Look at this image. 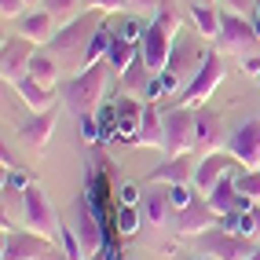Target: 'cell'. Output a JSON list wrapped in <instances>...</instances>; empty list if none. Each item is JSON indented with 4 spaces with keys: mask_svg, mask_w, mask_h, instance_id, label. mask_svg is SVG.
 Segmentation results:
<instances>
[{
    "mask_svg": "<svg viewBox=\"0 0 260 260\" xmlns=\"http://www.w3.org/2000/svg\"><path fill=\"white\" fill-rule=\"evenodd\" d=\"M256 84H260V74H256Z\"/></svg>",
    "mask_w": 260,
    "mask_h": 260,
    "instance_id": "cell-49",
    "label": "cell"
},
{
    "mask_svg": "<svg viewBox=\"0 0 260 260\" xmlns=\"http://www.w3.org/2000/svg\"><path fill=\"white\" fill-rule=\"evenodd\" d=\"M84 8H99V11H125L128 0H84Z\"/></svg>",
    "mask_w": 260,
    "mask_h": 260,
    "instance_id": "cell-39",
    "label": "cell"
},
{
    "mask_svg": "<svg viewBox=\"0 0 260 260\" xmlns=\"http://www.w3.org/2000/svg\"><path fill=\"white\" fill-rule=\"evenodd\" d=\"M223 143H228V132H223L220 114L202 107L198 117H194V147H202L205 154H209V150H220Z\"/></svg>",
    "mask_w": 260,
    "mask_h": 260,
    "instance_id": "cell-18",
    "label": "cell"
},
{
    "mask_svg": "<svg viewBox=\"0 0 260 260\" xmlns=\"http://www.w3.org/2000/svg\"><path fill=\"white\" fill-rule=\"evenodd\" d=\"M132 147H165V125H161V114L154 103H147L143 121H140V132H136Z\"/></svg>",
    "mask_w": 260,
    "mask_h": 260,
    "instance_id": "cell-22",
    "label": "cell"
},
{
    "mask_svg": "<svg viewBox=\"0 0 260 260\" xmlns=\"http://www.w3.org/2000/svg\"><path fill=\"white\" fill-rule=\"evenodd\" d=\"M260 44V33L253 26L249 15H238V11H228L220 8V33H216V48L223 51H235V55H253V48Z\"/></svg>",
    "mask_w": 260,
    "mask_h": 260,
    "instance_id": "cell-5",
    "label": "cell"
},
{
    "mask_svg": "<svg viewBox=\"0 0 260 260\" xmlns=\"http://www.w3.org/2000/svg\"><path fill=\"white\" fill-rule=\"evenodd\" d=\"M136 51H140V41H128L125 33H117V37H114V44H110V51H107V62H110V70H114L117 77L125 74V66L132 62Z\"/></svg>",
    "mask_w": 260,
    "mask_h": 260,
    "instance_id": "cell-28",
    "label": "cell"
},
{
    "mask_svg": "<svg viewBox=\"0 0 260 260\" xmlns=\"http://www.w3.org/2000/svg\"><path fill=\"white\" fill-rule=\"evenodd\" d=\"M205 198H209V205L216 209V216H223V213H238V209H242V194H238V183H235L231 172H228V176H223Z\"/></svg>",
    "mask_w": 260,
    "mask_h": 260,
    "instance_id": "cell-23",
    "label": "cell"
},
{
    "mask_svg": "<svg viewBox=\"0 0 260 260\" xmlns=\"http://www.w3.org/2000/svg\"><path fill=\"white\" fill-rule=\"evenodd\" d=\"M37 41L22 37V33H15V37H4V44H0V74H4V81H19L29 74V59H33V48Z\"/></svg>",
    "mask_w": 260,
    "mask_h": 260,
    "instance_id": "cell-12",
    "label": "cell"
},
{
    "mask_svg": "<svg viewBox=\"0 0 260 260\" xmlns=\"http://www.w3.org/2000/svg\"><path fill=\"white\" fill-rule=\"evenodd\" d=\"M202 4H209V0H202Z\"/></svg>",
    "mask_w": 260,
    "mask_h": 260,
    "instance_id": "cell-50",
    "label": "cell"
},
{
    "mask_svg": "<svg viewBox=\"0 0 260 260\" xmlns=\"http://www.w3.org/2000/svg\"><path fill=\"white\" fill-rule=\"evenodd\" d=\"M249 260H260V246H256V253H253V256H249Z\"/></svg>",
    "mask_w": 260,
    "mask_h": 260,
    "instance_id": "cell-47",
    "label": "cell"
},
{
    "mask_svg": "<svg viewBox=\"0 0 260 260\" xmlns=\"http://www.w3.org/2000/svg\"><path fill=\"white\" fill-rule=\"evenodd\" d=\"M15 92L22 95V103L33 110V114H41V110H51V103H55V92H51V84H41V81H33L29 74L15 81Z\"/></svg>",
    "mask_w": 260,
    "mask_h": 260,
    "instance_id": "cell-20",
    "label": "cell"
},
{
    "mask_svg": "<svg viewBox=\"0 0 260 260\" xmlns=\"http://www.w3.org/2000/svg\"><path fill=\"white\" fill-rule=\"evenodd\" d=\"M59 74V62H55V51H33L29 59V77L41 81V84H51Z\"/></svg>",
    "mask_w": 260,
    "mask_h": 260,
    "instance_id": "cell-29",
    "label": "cell"
},
{
    "mask_svg": "<svg viewBox=\"0 0 260 260\" xmlns=\"http://www.w3.org/2000/svg\"><path fill=\"white\" fill-rule=\"evenodd\" d=\"M220 8H228V11H238V15H253L256 11V0H216Z\"/></svg>",
    "mask_w": 260,
    "mask_h": 260,
    "instance_id": "cell-37",
    "label": "cell"
},
{
    "mask_svg": "<svg viewBox=\"0 0 260 260\" xmlns=\"http://www.w3.org/2000/svg\"><path fill=\"white\" fill-rule=\"evenodd\" d=\"M84 260H107V253H88Z\"/></svg>",
    "mask_w": 260,
    "mask_h": 260,
    "instance_id": "cell-44",
    "label": "cell"
},
{
    "mask_svg": "<svg viewBox=\"0 0 260 260\" xmlns=\"http://www.w3.org/2000/svg\"><path fill=\"white\" fill-rule=\"evenodd\" d=\"M220 81H223V59H220V51L209 48V51H205V62L198 66V74L187 81V88H180V103H183V107H194V103L209 99Z\"/></svg>",
    "mask_w": 260,
    "mask_h": 260,
    "instance_id": "cell-7",
    "label": "cell"
},
{
    "mask_svg": "<svg viewBox=\"0 0 260 260\" xmlns=\"http://www.w3.org/2000/svg\"><path fill=\"white\" fill-rule=\"evenodd\" d=\"M26 4H29V8H41V4H44V0H26Z\"/></svg>",
    "mask_w": 260,
    "mask_h": 260,
    "instance_id": "cell-46",
    "label": "cell"
},
{
    "mask_svg": "<svg viewBox=\"0 0 260 260\" xmlns=\"http://www.w3.org/2000/svg\"><path fill=\"white\" fill-rule=\"evenodd\" d=\"M128 8H132L136 15H150V11L161 8V0H128Z\"/></svg>",
    "mask_w": 260,
    "mask_h": 260,
    "instance_id": "cell-41",
    "label": "cell"
},
{
    "mask_svg": "<svg viewBox=\"0 0 260 260\" xmlns=\"http://www.w3.org/2000/svg\"><path fill=\"white\" fill-rule=\"evenodd\" d=\"M15 26H19L22 37L37 41V44H48L51 37H55V15H51L48 8H29L22 19H15Z\"/></svg>",
    "mask_w": 260,
    "mask_h": 260,
    "instance_id": "cell-19",
    "label": "cell"
},
{
    "mask_svg": "<svg viewBox=\"0 0 260 260\" xmlns=\"http://www.w3.org/2000/svg\"><path fill=\"white\" fill-rule=\"evenodd\" d=\"M51 128H55V107H51V110H41L33 121H26L19 132H22V140H26L29 147L41 150V147H48V140H51Z\"/></svg>",
    "mask_w": 260,
    "mask_h": 260,
    "instance_id": "cell-24",
    "label": "cell"
},
{
    "mask_svg": "<svg viewBox=\"0 0 260 260\" xmlns=\"http://www.w3.org/2000/svg\"><path fill=\"white\" fill-rule=\"evenodd\" d=\"M194 198V190H190L187 183H176V187H169V202H172V213L176 209H183V205Z\"/></svg>",
    "mask_w": 260,
    "mask_h": 260,
    "instance_id": "cell-35",
    "label": "cell"
},
{
    "mask_svg": "<svg viewBox=\"0 0 260 260\" xmlns=\"http://www.w3.org/2000/svg\"><path fill=\"white\" fill-rule=\"evenodd\" d=\"M103 253H107V260H128L125 253H121V249H114V246H107V249H103Z\"/></svg>",
    "mask_w": 260,
    "mask_h": 260,
    "instance_id": "cell-43",
    "label": "cell"
},
{
    "mask_svg": "<svg viewBox=\"0 0 260 260\" xmlns=\"http://www.w3.org/2000/svg\"><path fill=\"white\" fill-rule=\"evenodd\" d=\"M235 183H238V190H242L246 198L260 202V169H242V172H235Z\"/></svg>",
    "mask_w": 260,
    "mask_h": 260,
    "instance_id": "cell-31",
    "label": "cell"
},
{
    "mask_svg": "<svg viewBox=\"0 0 260 260\" xmlns=\"http://www.w3.org/2000/svg\"><path fill=\"white\" fill-rule=\"evenodd\" d=\"M140 194H136V183H121L117 187V205H136Z\"/></svg>",
    "mask_w": 260,
    "mask_h": 260,
    "instance_id": "cell-40",
    "label": "cell"
},
{
    "mask_svg": "<svg viewBox=\"0 0 260 260\" xmlns=\"http://www.w3.org/2000/svg\"><path fill=\"white\" fill-rule=\"evenodd\" d=\"M99 26H103V11L99 8H88V11L74 15L62 29H55V37L48 41V48L55 51V55H62V51H70V48H84Z\"/></svg>",
    "mask_w": 260,
    "mask_h": 260,
    "instance_id": "cell-6",
    "label": "cell"
},
{
    "mask_svg": "<svg viewBox=\"0 0 260 260\" xmlns=\"http://www.w3.org/2000/svg\"><path fill=\"white\" fill-rule=\"evenodd\" d=\"M154 190L143 194V220L161 228V223L172 216V202H169V183H150Z\"/></svg>",
    "mask_w": 260,
    "mask_h": 260,
    "instance_id": "cell-21",
    "label": "cell"
},
{
    "mask_svg": "<svg viewBox=\"0 0 260 260\" xmlns=\"http://www.w3.org/2000/svg\"><path fill=\"white\" fill-rule=\"evenodd\" d=\"M194 249L202 256H213V260H249L256 253L249 235H235L228 228H220V223H213L209 231L194 235Z\"/></svg>",
    "mask_w": 260,
    "mask_h": 260,
    "instance_id": "cell-3",
    "label": "cell"
},
{
    "mask_svg": "<svg viewBox=\"0 0 260 260\" xmlns=\"http://www.w3.org/2000/svg\"><path fill=\"white\" fill-rule=\"evenodd\" d=\"M150 77H154V74H150L147 59H143V51H136V55H132V62L125 66V74H121V81H125V92L140 95V92L147 88V81H150Z\"/></svg>",
    "mask_w": 260,
    "mask_h": 260,
    "instance_id": "cell-27",
    "label": "cell"
},
{
    "mask_svg": "<svg viewBox=\"0 0 260 260\" xmlns=\"http://www.w3.org/2000/svg\"><path fill=\"white\" fill-rule=\"evenodd\" d=\"M59 242H62V256L66 260H84L88 253H84V242L77 238L74 228H59Z\"/></svg>",
    "mask_w": 260,
    "mask_h": 260,
    "instance_id": "cell-30",
    "label": "cell"
},
{
    "mask_svg": "<svg viewBox=\"0 0 260 260\" xmlns=\"http://www.w3.org/2000/svg\"><path fill=\"white\" fill-rule=\"evenodd\" d=\"M228 150L238 158L242 169H260V117H246L228 136Z\"/></svg>",
    "mask_w": 260,
    "mask_h": 260,
    "instance_id": "cell-14",
    "label": "cell"
},
{
    "mask_svg": "<svg viewBox=\"0 0 260 260\" xmlns=\"http://www.w3.org/2000/svg\"><path fill=\"white\" fill-rule=\"evenodd\" d=\"M194 169H198V158H194L190 150L169 154L158 169L147 172V183H169V187H176V183H194Z\"/></svg>",
    "mask_w": 260,
    "mask_h": 260,
    "instance_id": "cell-16",
    "label": "cell"
},
{
    "mask_svg": "<svg viewBox=\"0 0 260 260\" xmlns=\"http://www.w3.org/2000/svg\"><path fill=\"white\" fill-rule=\"evenodd\" d=\"M37 260H66V256H55V253H48V256H37Z\"/></svg>",
    "mask_w": 260,
    "mask_h": 260,
    "instance_id": "cell-45",
    "label": "cell"
},
{
    "mask_svg": "<svg viewBox=\"0 0 260 260\" xmlns=\"http://www.w3.org/2000/svg\"><path fill=\"white\" fill-rule=\"evenodd\" d=\"M143 110H147V103L140 95H117L114 99V117H117V132H114V140L121 143H132L136 140V132H140V121H143Z\"/></svg>",
    "mask_w": 260,
    "mask_h": 260,
    "instance_id": "cell-17",
    "label": "cell"
},
{
    "mask_svg": "<svg viewBox=\"0 0 260 260\" xmlns=\"http://www.w3.org/2000/svg\"><path fill=\"white\" fill-rule=\"evenodd\" d=\"M242 66H246V74H260V55H246V59H242Z\"/></svg>",
    "mask_w": 260,
    "mask_h": 260,
    "instance_id": "cell-42",
    "label": "cell"
},
{
    "mask_svg": "<svg viewBox=\"0 0 260 260\" xmlns=\"http://www.w3.org/2000/svg\"><path fill=\"white\" fill-rule=\"evenodd\" d=\"M114 37H117V33H110V26L103 22V26H99V29L92 33V41L84 44V55H81V66H95V62H103V59H107V51H110Z\"/></svg>",
    "mask_w": 260,
    "mask_h": 260,
    "instance_id": "cell-25",
    "label": "cell"
},
{
    "mask_svg": "<svg viewBox=\"0 0 260 260\" xmlns=\"http://www.w3.org/2000/svg\"><path fill=\"white\" fill-rule=\"evenodd\" d=\"M74 4H77V0H44L41 8H48L51 15H55V19H62V15H70V11H74Z\"/></svg>",
    "mask_w": 260,
    "mask_h": 260,
    "instance_id": "cell-38",
    "label": "cell"
},
{
    "mask_svg": "<svg viewBox=\"0 0 260 260\" xmlns=\"http://www.w3.org/2000/svg\"><path fill=\"white\" fill-rule=\"evenodd\" d=\"M55 253L51 249V238L37 235V231H4V246H0V260H37Z\"/></svg>",
    "mask_w": 260,
    "mask_h": 260,
    "instance_id": "cell-11",
    "label": "cell"
},
{
    "mask_svg": "<svg viewBox=\"0 0 260 260\" xmlns=\"http://www.w3.org/2000/svg\"><path fill=\"white\" fill-rule=\"evenodd\" d=\"M238 165V158L223 147V150H209L205 158H198V169H194V187L202 190V194H209V190L228 176V172Z\"/></svg>",
    "mask_w": 260,
    "mask_h": 260,
    "instance_id": "cell-15",
    "label": "cell"
},
{
    "mask_svg": "<svg viewBox=\"0 0 260 260\" xmlns=\"http://www.w3.org/2000/svg\"><path fill=\"white\" fill-rule=\"evenodd\" d=\"M74 223H70V228L77 231V238L84 242V253H103V249H107V235H103V213H95L92 209V202L88 198H77L74 202Z\"/></svg>",
    "mask_w": 260,
    "mask_h": 260,
    "instance_id": "cell-10",
    "label": "cell"
},
{
    "mask_svg": "<svg viewBox=\"0 0 260 260\" xmlns=\"http://www.w3.org/2000/svg\"><path fill=\"white\" fill-rule=\"evenodd\" d=\"M216 220L220 216H216V209L209 205V198H205L202 190H194V198H190L183 209L172 213V223H176L180 235H202V231H209Z\"/></svg>",
    "mask_w": 260,
    "mask_h": 260,
    "instance_id": "cell-13",
    "label": "cell"
},
{
    "mask_svg": "<svg viewBox=\"0 0 260 260\" xmlns=\"http://www.w3.org/2000/svg\"><path fill=\"white\" fill-rule=\"evenodd\" d=\"M26 11H29L26 0H0V15H4V19H22Z\"/></svg>",
    "mask_w": 260,
    "mask_h": 260,
    "instance_id": "cell-36",
    "label": "cell"
},
{
    "mask_svg": "<svg viewBox=\"0 0 260 260\" xmlns=\"http://www.w3.org/2000/svg\"><path fill=\"white\" fill-rule=\"evenodd\" d=\"M161 95H165V81H161V74H154V77L147 81V88L140 92V99H143V103H158Z\"/></svg>",
    "mask_w": 260,
    "mask_h": 260,
    "instance_id": "cell-34",
    "label": "cell"
},
{
    "mask_svg": "<svg viewBox=\"0 0 260 260\" xmlns=\"http://www.w3.org/2000/svg\"><path fill=\"white\" fill-rule=\"evenodd\" d=\"M202 260H213V256H202Z\"/></svg>",
    "mask_w": 260,
    "mask_h": 260,
    "instance_id": "cell-48",
    "label": "cell"
},
{
    "mask_svg": "<svg viewBox=\"0 0 260 260\" xmlns=\"http://www.w3.org/2000/svg\"><path fill=\"white\" fill-rule=\"evenodd\" d=\"M26 187H29V176L22 169H8L4 172V194H22Z\"/></svg>",
    "mask_w": 260,
    "mask_h": 260,
    "instance_id": "cell-33",
    "label": "cell"
},
{
    "mask_svg": "<svg viewBox=\"0 0 260 260\" xmlns=\"http://www.w3.org/2000/svg\"><path fill=\"white\" fill-rule=\"evenodd\" d=\"M117 231L125 238H132L140 231V213H136V205H117Z\"/></svg>",
    "mask_w": 260,
    "mask_h": 260,
    "instance_id": "cell-32",
    "label": "cell"
},
{
    "mask_svg": "<svg viewBox=\"0 0 260 260\" xmlns=\"http://www.w3.org/2000/svg\"><path fill=\"white\" fill-rule=\"evenodd\" d=\"M190 19H194L198 37L216 41V33H220V8H213V4H190Z\"/></svg>",
    "mask_w": 260,
    "mask_h": 260,
    "instance_id": "cell-26",
    "label": "cell"
},
{
    "mask_svg": "<svg viewBox=\"0 0 260 260\" xmlns=\"http://www.w3.org/2000/svg\"><path fill=\"white\" fill-rule=\"evenodd\" d=\"M180 33V11L161 0V8L154 11V19L143 26V37H140V51L150 66V74H161L165 62H169V51H172V41Z\"/></svg>",
    "mask_w": 260,
    "mask_h": 260,
    "instance_id": "cell-1",
    "label": "cell"
},
{
    "mask_svg": "<svg viewBox=\"0 0 260 260\" xmlns=\"http://www.w3.org/2000/svg\"><path fill=\"white\" fill-rule=\"evenodd\" d=\"M107 77H114V70H110L107 59L95 62V66H84L77 77H70V81L62 84V103H66V110H70L74 117L95 114L103 92H107Z\"/></svg>",
    "mask_w": 260,
    "mask_h": 260,
    "instance_id": "cell-2",
    "label": "cell"
},
{
    "mask_svg": "<svg viewBox=\"0 0 260 260\" xmlns=\"http://www.w3.org/2000/svg\"><path fill=\"white\" fill-rule=\"evenodd\" d=\"M22 223L29 231H37V235H48V238L59 231V216L51 209L48 194L41 190V183H29L22 190Z\"/></svg>",
    "mask_w": 260,
    "mask_h": 260,
    "instance_id": "cell-8",
    "label": "cell"
},
{
    "mask_svg": "<svg viewBox=\"0 0 260 260\" xmlns=\"http://www.w3.org/2000/svg\"><path fill=\"white\" fill-rule=\"evenodd\" d=\"M205 51L209 48H198L194 37H187V33H176V41H172V51H169V62L161 70V81H165V92H176L183 77H194L198 66L205 62Z\"/></svg>",
    "mask_w": 260,
    "mask_h": 260,
    "instance_id": "cell-4",
    "label": "cell"
},
{
    "mask_svg": "<svg viewBox=\"0 0 260 260\" xmlns=\"http://www.w3.org/2000/svg\"><path fill=\"white\" fill-rule=\"evenodd\" d=\"M194 107H172L161 114V125H165V154H183L194 147Z\"/></svg>",
    "mask_w": 260,
    "mask_h": 260,
    "instance_id": "cell-9",
    "label": "cell"
}]
</instances>
